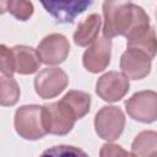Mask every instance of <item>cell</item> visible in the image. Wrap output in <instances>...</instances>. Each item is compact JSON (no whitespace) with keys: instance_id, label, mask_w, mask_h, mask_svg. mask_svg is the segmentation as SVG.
Masks as SVG:
<instances>
[{"instance_id":"3957f363","label":"cell","mask_w":157,"mask_h":157,"mask_svg":"<svg viewBox=\"0 0 157 157\" xmlns=\"http://www.w3.org/2000/svg\"><path fill=\"white\" fill-rule=\"evenodd\" d=\"M76 120L72 112L61 101L43 107V123L49 134L65 135L71 131Z\"/></svg>"},{"instance_id":"52a82bcc","label":"cell","mask_w":157,"mask_h":157,"mask_svg":"<svg viewBox=\"0 0 157 157\" xmlns=\"http://www.w3.org/2000/svg\"><path fill=\"white\" fill-rule=\"evenodd\" d=\"M67 76L59 67H47L34 78L36 92L39 97L47 99L56 97L67 86Z\"/></svg>"},{"instance_id":"d6986e66","label":"cell","mask_w":157,"mask_h":157,"mask_svg":"<svg viewBox=\"0 0 157 157\" xmlns=\"http://www.w3.org/2000/svg\"><path fill=\"white\" fill-rule=\"evenodd\" d=\"M0 69L1 72L7 76H12V74L16 72L12 49L6 48L5 45H1L0 48Z\"/></svg>"},{"instance_id":"5bb4252c","label":"cell","mask_w":157,"mask_h":157,"mask_svg":"<svg viewBox=\"0 0 157 157\" xmlns=\"http://www.w3.org/2000/svg\"><path fill=\"white\" fill-rule=\"evenodd\" d=\"M61 102L72 112L76 119H81L90 110L91 97L86 92L70 91L61 98Z\"/></svg>"},{"instance_id":"5b68a950","label":"cell","mask_w":157,"mask_h":157,"mask_svg":"<svg viewBox=\"0 0 157 157\" xmlns=\"http://www.w3.org/2000/svg\"><path fill=\"white\" fill-rule=\"evenodd\" d=\"M125 107L128 114L134 120L152 123L157 120V92H137L125 103Z\"/></svg>"},{"instance_id":"277c9868","label":"cell","mask_w":157,"mask_h":157,"mask_svg":"<svg viewBox=\"0 0 157 157\" xmlns=\"http://www.w3.org/2000/svg\"><path fill=\"white\" fill-rule=\"evenodd\" d=\"M125 125V118L123 112L118 107H103L94 118L96 132L99 137L114 141L123 132Z\"/></svg>"},{"instance_id":"30bf717a","label":"cell","mask_w":157,"mask_h":157,"mask_svg":"<svg viewBox=\"0 0 157 157\" xmlns=\"http://www.w3.org/2000/svg\"><path fill=\"white\" fill-rule=\"evenodd\" d=\"M110 38H96L83 54V66L87 71L97 74L103 71L110 61Z\"/></svg>"},{"instance_id":"7a4b0ae2","label":"cell","mask_w":157,"mask_h":157,"mask_svg":"<svg viewBox=\"0 0 157 157\" xmlns=\"http://www.w3.org/2000/svg\"><path fill=\"white\" fill-rule=\"evenodd\" d=\"M15 129L26 140H37L48 134L43 123V107L23 105L17 109L15 114Z\"/></svg>"},{"instance_id":"9c48e42d","label":"cell","mask_w":157,"mask_h":157,"mask_svg":"<svg viewBox=\"0 0 157 157\" xmlns=\"http://www.w3.org/2000/svg\"><path fill=\"white\" fill-rule=\"evenodd\" d=\"M129 77L125 74L109 71L97 81V94L105 102L120 101L129 91Z\"/></svg>"},{"instance_id":"8fae6325","label":"cell","mask_w":157,"mask_h":157,"mask_svg":"<svg viewBox=\"0 0 157 157\" xmlns=\"http://www.w3.org/2000/svg\"><path fill=\"white\" fill-rule=\"evenodd\" d=\"M151 59L145 52L136 48H128L121 55L120 69L121 71L132 80H141L150 74Z\"/></svg>"},{"instance_id":"ac0fdd59","label":"cell","mask_w":157,"mask_h":157,"mask_svg":"<svg viewBox=\"0 0 157 157\" xmlns=\"http://www.w3.org/2000/svg\"><path fill=\"white\" fill-rule=\"evenodd\" d=\"M20 97V88L12 76L1 75V105H13Z\"/></svg>"},{"instance_id":"4fadbf2b","label":"cell","mask_w":157,"mask_h":157,"mask_svg":"<svg viewBox=\"0 0 157 157\" xmlns=\"http://www.w3.org/2000/svg\"><path fill=\"white\" fill-rule=\"evenodd\" d=\"M101 17L97 13L87 16L82 22L78 23L76 32L74 33V42L80 47H86L92 43L99 32Z\"/></svg>"},{"instance_id":"9a60e30c","label":"cell","mask_w":157,"mask_h":157,"mask_svg":"<svg viewBox=\"0 0 157 157\" xmlns=\"http://www.w3.org/2000/svg\"><path fill=\"white\" fill-rule=\"evenodd\" d=\"M132 156H157V132L142 131L132 142Z\"/></svg>"},{"instance_id":"8992f818","label":"cell","mask_w":157,"mask_h":157,"mask_svg":"<svg viewBox=\"0 0 157 157\" xmlns=\"http://www.w3.org/2000/svg\"><path fill=\"white\" fill-rule=\"evenodd\" d=\"M43 7L59 23H72L75 18L87 10L92 0H39Z\"/></svg>"},{"instance_id":"ba28073f","label":"cell","mask_w":157,"mask_h":157,"mask_svg":"<svg viewBox=\"0 0 157 157\" xmlns=\"http://www.w3.org/2000/svg\"><path fill=\"white\" fill-rule=\"evenodd\" d=\"M36 50L42 63L47 65H56L65 61L67 58L70 44L63 34L53 33L43 38Z\"/></svg>"},{"instance_id":"6da1fadb","label":"cell","mask_w":157,"mask_h":157,"mask_svg":"<svg viewBox=\"0 0 157 157\" xmlns=\"http://www.w3.org/2000/svg\"><path fill=\"white\" fill-rule=\"evenodd\" d=\"M136 5L131 0H104L103 33L107 38L125 36L135 17Z\"/></svg>"},{"instance_id":"7c38bea8","label":"cell","mask_w":157,"mask_h":157,"mask_svg":"<svg viewBox=\"0 0 157 157\" xmlns=\"http://www.w3.org/2000/svg\"><path fill=\"white\" fill-rule=\"evenodd\" d=\"M11 49L15 58L16 72L21 75H29L39 69L42 61L37 54V50H33V48L26 45H16Z\"/></svg>"},{"instance_id":"2e32d148","label":"cell","mask_w":157,"mask_h":157,"mask_svg":"<svg viewBox=\"0 0 157 157\" xmlns=\"http://www.w3.org/2000/svg\"><path fill=\"white\" fill-rule=\"evenodd\" d=\"M128 48H136L145 52L150 58H153L157 54V36L153 28H148L145 33L132 39L126 40Z\"/></svg>"},{"instance_id":"ffe728a7","label":"cell","mask_w":157,"mask_h":157,"mask_svg":"<svg viewBox=\"0 0 157 157\" xmlns=\"http://www.w3.org/2000/svg\"><path fill=\"white\" fill-rule=\"evenodd\" d=\"M118 155H128L126 151H124L120 146L107 144L102 146L101 150V156H118Z\"/></svg>"},{"instance_id":"e0dca14e","label":"cell","mask_w":157,"mask_h":157,"mask_svg":"<svg viewBox=\"0 0 157 157\" xmlns=\"http://www.w3.org/2000/svg\"><path fill=\"white\" fill-rule=\"evenodd\" d=\"M6 10L15 18L26 21L33 13V5L29 0H1V11Z\"/></svg>"}]
</instances>
